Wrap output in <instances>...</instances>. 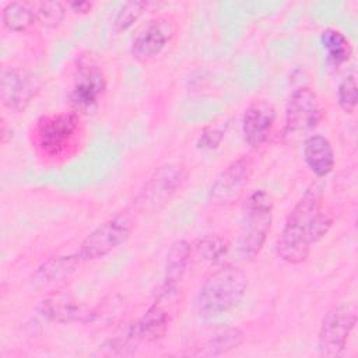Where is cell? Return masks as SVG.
I'll return each instance as SVG.
<instances>
[{
	"label": "cell",
	"instance_id": "cell-1",
	"mask_svg": "<svg viewBox=\"0 0 358 358\" xmlns=\"http://www.w3.org/2000/svg\"><path fill=\"white\" fill-rule=\"evenodd\" d=\"M331 224V217L323 210L322 189L312 185L287 217L275 245L278 257L289 264L303 263L312 246L324 238Z\"/></svg>",
	"mask_w": 358,
	"mask_h": 358
},
{
	"label": "cell",
	"instance_id": "cell-2",
	"mask_svg": "<svg viewBox=\"0 0 358 358\" xmlns=\"http://www.w3.org/2000/svg\"><path fill=\"white\" fill-rule=\"evenodd\" d=\"M85 138L83 115L74 110L41 116L31 130V144L45 164H62L74 158Z\"/></svg>",
	"mask_w": 358,
	"mask_h": 358
},
{
	"label": "cell",
	"instance_id": "cell-3",
	"mask_svg": "<svg viewBox=\"0 0 358 358\" xmlns=\"http://www.w3.org/2000/svg\"><path fill=\"white\" fill-rule=\"evenodd\" d=\"M246 289L245 271L235 266H222L203 282L196 299V312L206 320L225 315L242 301Z\"/></svg>",
	"mask_w": 358,
	"mask_h": 358
},
{
	"label": "cell",
	"instance_id": "cell-4",
	"mask_svg": "<svg viewBox=\"0 0 358 358\" xmlns=\"http://www.w3.org/2000/svg\"><path fill=\"white\" fill-rule=\"evenodd\" d=\"M273 222V199L263 190L252 192L242 207L241 229L238 236V253L249 262L263 249Z\"/></svg>",
	"mask_w": 358,
	"mask_h": 358
},
{
	"label": "cell",
	"instance_id": "cell-5",
	"mask_svg": "<svg viewBox=\"0 0 358 358\" xmlns=\"http://www.w3.org/2000/svg\"><path fill=\"white\" fill-rule=\"evenodd\" d=\"M134 222L127 213H119L85 236L77 250L83 262L98 260L123 245L131 235Z\"/></svg>",
	"mask_w": 358,
	"mask_h": 358
},
{
	"label": "cell",
	"instance_id": "cell-6",
	"mask_svg": "<svg viewBox=\"0 0 358 358\" xmlns=\"http://www.w3.org/2000/svg\"><path fill=\"white\" fill-rule=\"evenodd\" d=\"M106 90V77L98 63L80 57L74 73L73 87L69 92L70 109L84 115L92 110Z\"/></svg>",
	"mask_w": 358,
	"mask_h": 358
},
{
	"label": "cell",
	"instance_id": "cell-7",
	"mask_svg": "<svg viewBox=\"0 0 358 358\" xmlns=\"http://www.w3.org/2000/svg\"><path fill=\"white\" fill-rule=\"evenodd\" d=\"M185 171L178 164H165L154 171L137 197L136 207L141 213H155L164 208L182 186Z\"/></svg>",
	"mask_w": 358,
	"mask_h": 358
},
{
	"label": "cell",
	"instance_id": "cell-8",
	"mask_svg": "<svg viewBox=\"0 0 358 358\" xmlns=\"http://www.w3.org/2000/svg\"><path fill=\"white\" fill-rule=\"evenodd\" d=\"M357 324V312L351 305H338L327 312L317 333L316 348L322 357H340Z\"/></svg>",
	"mask_w": 358,
	"mask_h": 358
},
{
	"label": "cell",
	"instance_id": "cell-9",
	"mask_svg": "<svg viewBox=\"0 0 358 358\" xmlns=\"http://www.w3.org/2000/svg\"><path fill=\"white\" fill-rule=\"evenodd\" d=\"M253 172V161L248 155L234 159L211 185L207 201L213 207H228L245 193Z\"/></svg>",
	"mask_w": 358,
	"mask_h": 358
},
{
	"label": "cell",
	"instance_id": "cell-10",
	"mask_svg": "<svg viewBox=\"0 0 358 358\" xmlns=\"http://www.w3.org/2000/svg\"><path fill=\"white\" fill-rule=\"evenodd\" d=\"M178 27L168 15L148 20L133 38L130 53L136 60L145 62L158 56L176 35Z\"/></svg>",
	"mask_w": 358,
	"mask_h": 358
},
{
	"label": "cell",
	"instance_id": "cell-11",
	"mask_svg": "<svg viewBox=\"0 0 358 358\" xmlns=\"http://www.w3.org/2000/svg\"><path fill=\"white\" fill-rule=\"evenodd\" d=\"M323 119V108L317 94L309 87L294 90L285 106V131L306 133Z\"/></svg>",
	"mask_w": 358,
	"mask_h": 358
},
{
	"label": "cell",
	"instance_id": "cell-12",
	"mask_svg": "<svg viewBox=\"0 0 358 358\" xmlns=\"http://www.w3.org/2000/svg\"><path fill=\"white\" fill-rule=\"evenodd\" d=\"M39 91L38 80L28 71L21 69H6L1 73L0 98L6 108L21 112Z\"/></svg>",
	"mask_w": 358,
	"mask_h": 358
},
{
	"label": "cell",
	"instance_id": "cell-13",
	"mask_svg": "<svg viewBox=\"0 0 358 358\" xmlns=\"http://www.w3.org/2000/svg\"><path fill=\"white\" fill-rule=\"evenodd\" d=\"M275 110L266 101L252 102L242 116V133L246 144L252 148L263 145L274 126Z\"/></svg>",
	"mask_w": 358,
	"mask_h": 358
},
{
	"label": "cell",
	"instance_id": "cell-14",
	"mask_svg": "<svg viewBox=\"0 0 358 358\" xmlns=\"http://www.w3.org/2000/svg\"><path fill=\"white\" fill-rule=\"evenodd\" d=\"M168 324H169V313L165 310V308L159 302H155L145 310V313L138 320L130 324L124 341L126 343L157 341L165 336L168 330Z\"/></svg>",
	"mask_w": 358,
	"mask_h": 358
},
{
	"label": "cell",
	"instance_id": "cell-15",
	"mask_svg": "<svg viewBox=\"0 0 358 358\" xmlns=\"http://www.w3.org/2000/svg\"><path fill=\"white\" fill-rule=\"evenodd\" d=\"M83 263L78 253L66 256H53L42 263L32 275V285L43 289L55 285L64 284L71 274L76 273L78 266Z\"/></svg>",
	"mask_w": 358,
	"mask_h": 358
},
{
	"label": "cell",
	"instance_id": "cell-16",
	"mask_svg": "<svg viewBox=\"0 0 358 358\" xmlns=\"http://www.w3.org/2000/svg\"><path fill=\"white\" fill-rule=\"evenodd\" d=\"M192 260V245L185 239H176L171 243L166 260H165V275L164 289L161 296H168L172 291H176L178 284L182 281L187 266Z\"/></svg>",
	"mask_w": 358,
	"mask_h": 358
},
{
	"label": "cell",
	"instance_id": "cell-17",
	"mask_svg": "<svg viewBox=\"0 0 358 358\" xmlns=\"http://www.w3.org/2000/svg\"><path fill=\"white\" fill-rule=\"evenodd\" d=\"M303 159L317 178L327 176L334 168V151L330 141L320 134L309 136L303 141Z\"/></svg>",
	"mask_w": 358,
	"mask_h": 358
},
{
	"label": "cell",
	"instance_id": "cell-18",
	"mask_svg": "<svg viewBox=\"0 0 358 358\" xmlns=\"http://www.w3.org/2000/svg\"><path fill=\"white\" fill-rule=\"evenodd\" d=\"M320 43L326 52V62L331 67H340L350 60L352 55V48L347 36L336 29L326 28L320 34Z\"/></svg>",
	"mask_w": 358,
	"mask_h": 358
},
{
	"label": "cell",
	"instance_id": "cell-19",
	"mask_svg": "<svg viewBox=\"0 0 358 358\" xmlns=\"http://www.w3.org/2000/svg\"><path fill=\"white\" fill-rule=\"evenodd\" d=\"M3 25L13 32H24L36 22L32 3L11 1L1 11Z\"/></svg>",
	"mask_w": 358,
	"mask_h": 358
},
{
	"label": "cell",
	"instance_id": "cell-20",
	"mask_svg": "<svg viewBox=\"0 0 358 358\" xmlns=\"http://www.w3.org/2000/svg\"><path fill=\"white\" fill-rule=\"evenodd\" d=\"M228 243L220 235H204L194 241L192 253L204 264L215 266L224 260L228 253Z\"/></svg>",
	"mask_w": 358,
	"mask_h": 358
},
{
	"label": "cell",
	"instance_id": "cell-21",
	"mask_svg": "<svg viewBox=\"0 0 358 358\" xmlns=\"http://www.w3.org/2000/svg\"><path fill=\"white\" fill-rule=\"evenodd\" d=\"M245 334L238 327H227L214 333L203 347H200L199 355L217 357L225 354L234 348H238L243 343Z\"/></svg>",
	"mask_w": 358,
	"mask_h": 358
},
{
	"label": "cell",
	"instance_id": "cell-22",
	"mask_svg": "<svg viewBox=\"0 0 358 358\" xmlns=\"http://www.w3.org/2000/svg\"><path fill=\"white\" fill-rule=\"evenodd\" d=\"M42 315L56 322H71L78 320L84 313L80 306L64 294H55L42 303Z\"/></svg>",
	"mask_w": 358,
	"mask_h": 358
},
{
	"label": "cell",
	"instance_id": "cell-23",
	"mask_svg": "<svg viewBox=\"0 0 358 358\" xmlns=\"http://www.w3.org/2000/svg\"><path fill=\"white\" fill-rule=\"evenodd\" d=\"M36 22L45 28H57L66 17V7L60 1L32 3Z\"/></svg>",
	"mask_w": 358,
	"mask_h": 358
},
{
	"label": "cell",
	"instance_id": "cell-24",
	"mask_svg": "<svg viewBox=\"0 0 358 358\" xmlns=\"http://www.w3.org/2000/svg\"><path fill=\"white\" fill-rule=\"evenodd\" d=\"M147 3L145 1H127L124 3L120 10L117 11L115 21H113V31L123 32L129 29L145 11Z\"/></svg>",
	"mask_w": 358,
	"mask_h": 358
},
{
	"label": "cell",
	"instance_id": "cell-25",
	"mask_svg": "<svg viewBox=\"0 0 358 358\" xmlns=\"http://www.w3.org/2000/svg\"><path fill=\"white\" fill-rule=\"evenodd\" d=\"M337 99L340 108L345 113H354L358 101V87L354 74H348L343 78L337 88Z\"/></svg>",
	"mask_w": 358,
	"mask_h": 358
},
{
	"label": "cell",
	"instance_id": "cell-26",
	"mask_svg": "<svg viewBox=\"0 0 358 358\" xmlns=\"http://www.w3.org/2000/svg\"><path fill=\"white\" fill-rule=\"evenodd\" d=\"M224 138L222 130L214 126H207L201 130L197 138V148L200 150H215Z\"/></svg>",
	"mask_w": 358,
	"mask_h": 358
},
{
	"label": "cell",
	"instance_id": "cell-27",
	"mask_svg": "<svg viewBox=\"0 0 358 358\" xmlns=\"http://www.w3.org/2000/svg\"><path fill=\"white\" fill-rule=\"evenodd\" d=\"M67 7L77 14H87L91 11L92 3H90V1H69Z\"/></svg>",
	"mask_w": 358,
	"mask_h": 358
}]
</instances>
